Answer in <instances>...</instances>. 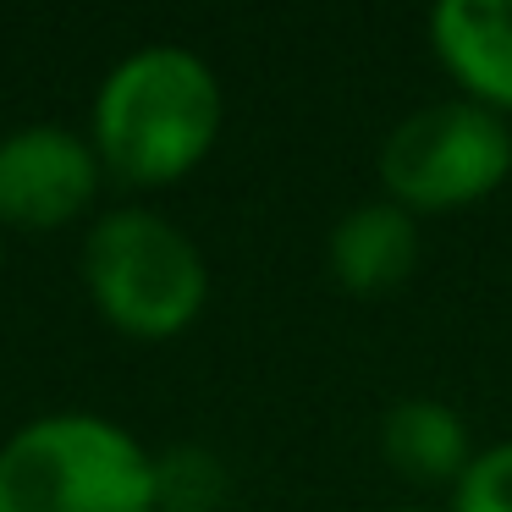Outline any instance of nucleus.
<instances>
[{
	"label": "nucleus",
	"mask_w": 512,
	"mask_h": 512,
	"mask_svg": "<svg viewBox=\"0 0 512 512\" xmlns=\"http://www.w3.org/2000/svg\"><path fill=\"white\" fill-rule=\"evenodd\" d=\"M325 265L358 298H380V292L402 287L413 276V265H419V215H408L391 199L353 204L331 226Z\"/></svg>",
	"instance_id": "7"
},
{
	"label": "nucleus",
	"mask_w": 512,
	"mask_h": 512,
	"mask_svg": "<svg viewBox=\"0 0 512 512\" xmlns=\"http://www.w3.org/2000/svg\"><path fill=\"white\" fill-rule=\"evenodd\" d=\"M83 287L105 325L133 342H171L204 314L210 265L199 243L160 210L122 204L83 237Z\"/></svg>",
	"instance_id": "3"
},
{
	"label": "nucleus",
	"mask_w": 512,
	"mask_h": 512,
	"mask_svg": "<svg viewBox=\"0 0 512 512\" xmlns=\"http://www.w3.org/2000/svg\"><path fill=\"white\" fill-rule=\"evenodd\" d=\"M380 452L408 485H457L474 463V435L452 402L402 397L380 419Z\"/></svg>",
	"instance_id": "8"
},
{
	"label": "nucleus",
	"mask_w": 512,
	"mask_h": 512,
	"mask_svg": "<svg viewBox=\"0 0 512 512\" xmlns=\"http://www.w3.org/2000/svg\"><path fill=\"white\" fill-rule=\"evenodd\" d=\"M221 78L182 45H144L122 56L94 89L89 144L127 188H171L221 138Z\"/></svg>",
	"instance_id": "1"
},
{
	"label": "nucleus",
	"mask_w": 512,
	"mask_h": 512,
	"mask_svg": "<svg viewBox=\"0 0 512 512\" xmlns=\"http://www.w3.org/2000/svg\"><path fill=\"white\" fill-rule=\"evenodd\" d=\"M452 512H512V441L474 452L452 485Z\"/></svg>",
	"instance_id": "9"
},
{
	"label": "nucleus",
	"mask_w": 512,
	"mask_h": 512,
	"mask_svg": "<svg viewBox=\"0 0 512 512\" xmlns=\"http://www.w3.org/2000/svg\"><path fill=\"white\" fill-rule=\"evenodd\" d=\"M430 45L463 83V100L512 122V0H441L430 12Z\"/></svg>",
	"instance_id": "6"
},
{
	"label": "nucleus",
	"mask_w": 512,
	"mask_h": 512,
	"mask_svg": "<svg viewBox=\"0 0 512 512\" xmlns=\"http://www.w3.org/2000/svg\"><path fill=\"white\" fill-rule=\"evenodd\" d=\"M0 276H6V243H0Z\"/></svg>",
	"instance_id": "10"
},
{
	"label": "nucleus",
	"mask_w": 512,
	"mask_h": 512,
	"mask_svg": "<svg viewBox=\"0 0 512 512\" xmlns=\"http://www.w3.org/2000/svg\"><path fill=\"white\" fill-rule=\"evenodd\" d=\"M375 166L408 215L463 210L512 177V122L474 100H435L391 127Z\"/></svg>",
	"instance_id": "4"
},
{
	"label": "nucleus",
	"mask_w": 512,
	"mask_h": 512,
	"mask_svg": "<svg viewBox=\"0 0 512 512\" xmlns=\"http://www.w3.org/2000/svg\"><path fill=\"white\" fill-rule=\"evenodd\" d=\"M0 512H160V463L105 413H39L0 441Z\"/></svg>",
	"instance_id": "2"
},
{
	"label": "nucleus",
	"mask_w": 512,
	"mask_h": 512,
	"mask_svg": "<svg viewBox=\"0 0 512 512\" xmlns=\"http://www.w3.org/2000/svg\"><path fill=\"white\" fill-rule=\"evenodd\" d=\"M100 155L83 133L61 122H28L0 138V226L61 232L89 215L100 193Z\"/></svg>",
	"instance_id": "5"
},
{
	"label": "nucleus",
	"mask_w": 512,
	"mask_h": 512,
	"mask_svg": "<svg viewBox=\"0 0 512 512\" xmlns=\"http://www.w3.org/2000/svg\"><path fill=\"white\" fill-rule=\"evenodd\" d=\"M402 512H435V507H402Z\"/></svg>",
	"instance_id": "11"
}]
</instances>
